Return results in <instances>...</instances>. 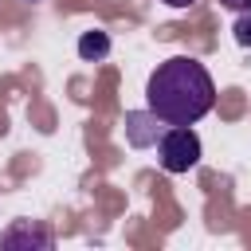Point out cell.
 <instances>
[{"label": "cell", "mask_w": 251, "mask_h": 251, "mask_svg": "<svg viewBox=\"0 0 251 251\" xmlns=\"http://www.w3.org/2000/svg\"><path fill=\"white\" fill-rule=\"evenodd\" d=\"M149 110L165 126H196L216 106V82L208 67L192 55H173L157 63V71L145 82Z\"/></svg>", "instance_id": "6da1fadb"}, {"label": "cell", "mask_w": 251, "mask_h": 251, "mask_svg": "<svg viewBox=\"0 0 251 251\" xmlns=\"http://www.w3.org/2000/svg\"><path fill=\"white\" fill-rule=\"evenodd\" d=\"M157 157L165 173H188L200 165V137L192 126H169L157 141Z\"/></svg>", "instance_id": "7a4b0ae2"}, {"label": "cell", "mask_w": 251, "mask_h": 251, "mask_svg": "<svg viewBox=\"0 0 251 251\" xmlns=\"http://www.w3.org/2000/svg\"><path fill=\"white\" fill-rule=\"evenodd\" d=\"M161 133H165V122H161L153 110H129V114H126V141H129L133 149L157 145Z\"/></svg>", "instance_id": "3957f363"}, {"label": "cell", "mask_w": 251, "mask_h": 251, "mask_svg": "<svg viewBox=\"0 0 251 251\" xmlns=\"http://www.w3.org/2000/svg\"><path fill=\"white\" fill-rule=\"evenodd\" d=\"M0 247H24V251H47L51 247V231L35 220H16L8 231H0Z\"/></svg>", "instance_id": "277c9868"}, {"label": "cell", "mask_w": 251, "mask_h": 251, "mask_svg": "<svg viewBox=\"0 0 251 251\" xmlns=\"http://www.w3.org/2000/svg\"><path fill=\"white\" fill-rule=\"evenodd\" d=\"M106 55H110V35H106V31H82V35H78V59L98 63V59H106Z\"/></svg>", "instance_id": "5b68a950"}, {"label": "cell", "mask_w": 251, "mask_h": 251, "mask_svg": "<svg viewBox=\"0 0 251 251\" xmlns=\"http://www.w3.org/2000/svg\"><path fill=\"white\" fill-rule=\"evenodd\" d=\"M235 43L239 47H251V12H239V20H235Z\"/></svg>", "instance_id": "8992f818"}, {"label": "cell", "mask_w": 251, "mask_h": 251, "mask_svg": "<svg viewBox=\"0 0 251 251\" xmlns=\"http://www.w3.org/2000/svg\"><path fill=\"white\" fill-rule=\"evenodd\" d=\"M224 8H231V12H251V0H220Z\"/></svg>", "instance_id": "52a82bcc"}, {"label": "cell", "mask_w": 251, "mask_h": 251, "mask_svg": "<svg viewBox=\"0 0 251 251\" xmlns=\"http://www.w3.org/2000/svg\"><path fill=\"white\" fill-rule=\"evenodd\" d=\"M165 4H169V8H192L196 0H165Z\"/></svg>", "instance_id": "ba28073f"}]
</instances>
